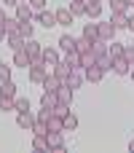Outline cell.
<instances>
[{
	"instance_id": "83f0119b",
	"label": "cell",
	"mask_w": 134,
	"mask_h": 153,
	"mask_svg": "<svg viewBox=\"0 0 134 153\" xmlns=\"http://www.w3.org/2000/svg\"><path fill=\"white\" fill-rule=\"evenodd\" d=\"M32 148H35V151H46V153H48V143H46V134H35V137H32Z\"/></svg>"
},
{
	"instance_id": "836d02e7",
	"label": "cell",
	"mask_w": 134,
	"mask_h": 153,
	"mask_svg": "<svg viewBox=\"0 0 134 153\" xmlns=\"http://www.w3.org/2000/svg\"><path fill=\"white\" fill-rule=\"evenodd\" d=\"M46 132H48V124L40 121V118H35V124H32V134H46Z\"/></svg>"
},
{
	"instance_id": "816d5d0a",
	"label": "cell",
	"mask_w": 134,
	"mask_h": 153,
	"mask_svg": "<svg viewBox=\"0 0 134 153\" xmlns=\"http://www.w3.org/2000/svg\"><path fill=\"white\" fill-rule=\"evenodd\" d=\"M0 97H3V91H0Z\"/></svg>"
},
{
	"instance_id": "d6986e66",
	"label": "cell",
	"mask_w": 134,
	"mask_h": 153,
	"mask_svg": "<svg viewBox=\"0 0 134 153\" xmlns=\"http://www.w3.org/2000/svg\"><path fill=\"white\" fill-rule=\"evenodd\" d=\"M46 124H48V129H54V132H62V129H64V118H62V116H56V113H51Z\"/></svg>"
},
{
	"instance_id": "c3c4849f",
	"label": "cell",
	"mask_w": 134,
	"mask_h": 153,
	"mask_svg": "<svg viewBox=\"0 0 134 153\" xmlns=\"http://www.w3.org/2000/svg\"><path fill=\"white\" fill-rule=\"evenodd\" d=\"M124 3H126V5H134V0H124Z\"/></svg>"
},
{
	"instance_id": "603a6c76",
	"label": "cell",
	"mask_w": 134,
	"mask_h": 153,
	"mask_svg": "<svg viewBox=\"0 0 134 153\" xmlns=\"http://www.w3.org/2000/svg\"><path fill=\"white\" fill-rule=\"evenodd\" d=\"M16 124H19L21 129H32V124H35V118H32V113L27 110V113H19V118H16Z\"/></svg>"
},
{
	"instance_id": "484cf974",
	"label": "cell",
	"mask_w": 134,
	"mask_h": 153,
	"mask_svg": "<svg viewBox=\"0 0 134 153\" xmlns=\"http://www.w3.org/2000/svg\"><path fill=\"white\" fill-rule=\"evenodd\" d=\"M19 24H21V22H19L16 16H13V19H5V22H3V27H5V32H8V35H16V32H19Z\"/></svg>"
},
{
	"instance_id": "d6a6232c",
	"label": "cell",
	"mask_w": 134,
	"mask_h": 153,
	"mask_svg": "<svg viewBox=\"0 0 134 153\" xmlns=\"http://www.w3.org/2000/svg\"><path fill=\"white\" fill-rule=\"evenodd\" d=\"M97 62V56H94V48L91 51H86V54H81V67H91Z\"/></svg>"
},
{
	"instance_id": "4dcf8cb0",
	"label": "cell",
	"mask_w": 134,
	"mask_h": 153,
	"mask_svg": "<svg viewBox=\"0 0 134 153\" xmlns=\"http://www.w3.org/2000/svg\"><path fill=\"white\" fill-rule=\"evenodd\" d=\"M0 91H3V94H8V97H16V83L8 78V81H3V83H0Z\"/></svg>"
},
{
	"instance_id": "6da1fadb",
	"label": "cell",
	"mask_w": 134,
	"mask_h": 153,
	"mask_svg": "<svg viewBox=\"0 0 134 153\" xmlns=\"http://www.w3.org/2000/svg\"><path fill=\"white\" fill-rule=\"evenodd\" d=\"M46 75H48V70H46L43 59H32V65H30V81L32 83H43Z\"/></svg>"
},
{
	"instance_id": "277c9868",
	"label": "cell",
	"mask_w": 134,
	"mask_h": 153,
	"mask_svg": "<svg viewBox=\"0 0 134 153\" xmlns=\"http://www.w3.org/2000/svg\"><path fill=\"white\" fill-rule=\"evenodd\" d=\"M40 59H43V65H46V70H48V73H54V67L62 62L56 48H43V56H40Z\"/></svg>"
},
{
	"instance_id": "d590c367",
	"label": "cell",
	"mask_w": 134,
	"mask_h": 153,
	"mask_svg": "<svg viewBox=\"0 0 134 153\" xmlns=\"http://www.w3.org/2000/svg\"><path fill=\"white\" fill-rule=\"evenodd\" d=\"M110 8H113V13H126L129 5H126L124 0H110Z\"/></svg>"
},
{
	"instance_id": "30bf717a",
	"label": "cell",
	"mask_w": 134,
	"mask_h": 153,
	"mask_svg": "<svg viewBox=\"0 0 134 153\" xmlns=\"http://www.w3.org/2000/svg\"><path fill=\"white\" fill-rule=\"evenodd\" d=\"M24 48H27V54H30L32 59H40V56H43V46H40L38 40H32V38L24 43Z\"/></svg>"
},
{
	"instance_id": "f6af8a7d",
	"label": "cell",
	"mask_w": 134,
	"mask_h": 153,
	"mask_svg": "<svg viewBox=\"0 0 134 153\" xmlns=\"http://www.w3.org/2000/svg\"><path fill=\"white\" fill-rule=\"evenodd\" d=\"M0 3H5V5H16L19 0H0Z\"/></svg>"
},
{
	"instance_id": "7a4b0ae2",
	"label": "cell",
	"mask_w": 134,
	"mask_h": 153,
	"mask_svg": "<svg viewBox=\"0 0 134 153\" xmlns=\"http://www.w3.org/2000/svg\"><path fill=\"white\" fill-rule=\"evenodd\" d=\"M94 56H97V65H99L102 70H110V67H113V56L107 54L105 46H99V40L94 43Z\"/></svg>"
},
{
	"instance_id": "5b68a950",
	"label": "cell",
	"mask_w": 134,
	"mask_h": 153,
	"mask_svg": "<svg viewBox=\"0 0 134 153\" xmlns=\"http://www.w3.org/2000/svg\"><path fill=\"white\" fill-rule=\"evenodd\" d=\"M83 75H86V81H91V83H99L102 81V75H105V70L94 62L91 67H83Z\"/></svg>"
},
{
	"instance_id": "ffe728a7",
	"label": "cell",
	"mask_w": 134,
	"mask_h": 153,
	"mask_svg": "<svg viewBox=\"0 0 134 153\" xmlns=\"http://www.w3.org/2000/svg\"><path fill=\"white\" fill-rule=\"evenodd\" d=\"M99 13H102V3H94V0H86V16L97 19Z\"/></svg>"
},
{
	"instance_id": "ac0fdd59",
	"label": "cell",
	"mask_w": 134,
	"mask_h": 153,
	"mask_svg": "<svg viewBox=\"0 0 134 153\" xmlns=\"http://www.w3.org/2000/svg\"><path fill=\"white\" fill-rule=\"evenodd\" d=\"M59 86H62V81H59L54 73H48V75H46V81H43V89H46V91H56Z\"/></svg>"
},
{
	"instance_id": "8992f818",
	"label": "cell",
	"mask_w": 134,
	"mask_h": 153,
	"mask_svg": "<svg viewBox=\"0 0 134 153\" xmlns=\"http://www.w3.org/2000/svg\"><path fill=\"white\" fill-rule=\"evenodd\" d=\"M83 67H73V73L67 75V81H64V86H70V89H78L81 83H83Z\"/></svg>"
},
{
	"instance_id": "8d00e7d4",
	"label": "cell",
	"mask_w": 134,
	"mask_h": 153,
	"mask_svg": "<svg viewBox=\"0 0 134 153\" xmlns=\"http://www.w3.org/2000/svg\"><path fill=\"white\" fill-rule=\"evenodd\" d=\"M16 110H19V113H27V110H30V100L16 97Z\"/></svg>"
},
{
	"instance_id": "9c48e42d",
	"label": "cell",
	"mask_w": 134,
	"mask_h": 153,
	"mask_svg": "<svg viewBox=\"0 0 134 153\" xmlns=\"http://www.w3.org/2000/svg\"><path fill=\"white\" fill-rule=\"evenodd\" d=\"M113 35H115V27H113L110 22H107V24H99V43H110Z\"/></svg>"
},
{
	"instance_id": "74e56055",
	"label": "cell",
	"mask_w": 134,
	"mask_h": 153,
	"mask_svg": "<svg viewBox=\"0 0 134 153\" xmlns=\"http://www.w3.org/2000/svg\"><path fill=\"white\" fill-rule=\"evenodd\" d=\"M75 126H78V118H75L73 113H67V116H64V129H75Z\"/></svg>"
},
{
	"instance_id": "ba28073f",
	"label": "cell",
	"mask_w": 134,
	"mask_h": 153,
	"mask_svg": "<svg viewBox=\"0 0 134 153\" xmlns=\"http://www.w3.org/2000/svg\"><path fill=\"white\" fill-rule=\"evenodd\" d=\"M16 19L19 22H30L32 19V5L30 3H16Z\"/></svg>"
},
{
	"instance_id": "bcb514c9",
	"label": "cell",
	"mask_w": 134,
	"mask_h": 153,
	"mask_svg": "<svg viewBox=\"0 0 134 153\" xmlns=\"http://www.w3.org/2000/svg\"><path fill=\"white\" fill-rule=\"evenodd\" d=\"M129 30L134 32V16H129Z\"/></svg>"
},
{
	"instance_id": "4316f807",
	"label": "cell",
	"mask_w": 134,
	"mask_h": 153,
	"mask_svg": "<svg viewBox=\"0 0 134 153\" xmlns=\"http://www.w3.org/2000/svg\"><path fill=\"white\" fill-rule=\"evenodd\" d=\"M0 110H16V97L3 94V97H0Z\"/></svg>"
},
{
	"instance_id": "e0dca14e",
	"label": "cell",
	"mask_w": 134,
	"mask_h": 153,
	"mask_svg": "<svg viewBox=\"0 0 134 153\" xmlns=\"http://www.w3.org/2000/svg\"><path fill=\"white\" fill-rule=\"evenodd\" d=\"M73 19H75V16H73L70 8H59V11H56V24H73Z\"/></svg>"
},
{
	"instance_id": "ab89813d",
	"label": "cell",
	"mask_w": 134,
	"mask_h": 153,
	"mask_svg": "<svg viewBox=\"0 0 134 153\" xmlns=\"http://www.w3.org/2000/svg\"><path fill=\"white\" fill-rule=\"evenodd\" d=\"M124 56H126V59L134 65V46H124Z\"/></svg>"
},
{
	"instance_id": "7c38bea8",
	"label": "cell",
	"mask_w": 134,
	"mask_h": 153,
	"mask_svg": "<svg viewBox=\"0 0 134 153\" xmlns=\"http://www.w3.org/2000/svg\"><path fill=\"white\" fill-rule=\"evenodd\" d=\"M40 105H43V108H48V110H54V108L59 105V97H56V91H43V97H40Z\"/></svg>"
},
{
	"instance_id": "1f68e13d",
	"label": "cell",
	"mask_w": 134,
	"mask_h": 153,
	"mask_svg": "<svg viewBox=\"0 0 134 153\" xmlns=\"http://www.w3.org/2000/svg\"><path fill=\"white\" fill-rule=\"evenodd\" d=\"M59 46H62L64 51H73V48H75V38H73V35H62V38H59Z\"/></svg>"
},
{
	"instance_id": "d4e9b609",
	"label": "cell",
	"mask_w": 134,
	"mask_h": 153,
	"mask_svg": "<svg viewBox=\"0 0 134 153\" xmlns=\"http://www.w3.org/2000/svg\"><path fill=\"white\" fill-rule=\"evenodd\" d=\"M107 54L115 59V56H124V43H118V40H110L107 43Z\"/></svg>"
},
{
	"instance_id": "4fadbf2b",
	"label": "cell",
	"mask_w": 134,
	"mask_h": 153,
	"mask_svg": "<svg viewBox=\"0 0 134 153\" xmlns=\"http://www.w3.org/2000/svg\"><path fill=\"white\" fill-rule=\"evenodd\" d=\"M38 22H40L43 27H54V24H56V13H51V11L43 8V11H38Z\"/></svg>"
},
{
	"instance_id": "3957f363",
	"label": "cell",
	"mask_w": 134,
	"mask_h": 153,
	"mask_svg": "<svg viewBox=\"0 0 134 153\" xmlns=\"http://www.w3.org/2000/svg\"><path fill=\"white\" fill-rule=\"evenodd\" d=\"M46 143H48V151H64V134L62 132L48 129L46 132Z\"/></svg>"
},
{
	"instance_id": "8fae6325",
	"label": "cell",
	"mask_w": 134,
	"mask_h": 153,
	"mask_svg": "<svg viewBox=\"0 0 134 153\" xmlns=\"http://www.w3.org/2000/svg\"><path fill=\"white\" fill-rule=\"evenodd\" d=\"M129 67H132V62H129L126 56H115V59H113V70H115L118 75H126Z\"/></svg>"
},
{
	"instance_id": "f546056e",
	"label": "cell",
	"mask_w": 134,
	"mask_h": 153,
	"mask_svg": "<svg viewBox=\"0 0 134 153\" xmlns=\"http://www.w3.org/2000/svg\"><path fill=\"white\" fill-rule=\"evenodd\" d=\"M64 62L70 65V67H81V54L73 48V51H67V56H64Z\"/></svg>"
},
{
	"instance_id": "7dc6e473",
	"label": "cell",
	"mask_w": 134,
	"mask_h": 153,
	"mask_svg": "<svg viewBox=\"0 0 134 153\" xmlns=\"http://www.w3.org/2000/svg\"><path fill=\"white\" fill-rule=\"evenodd\" d=\"M129 151H132V153H134V140H132V143H129Z\"/></svg>"
},
{
	"instance_id": "b9f144b4",
	"label": "cell",
	"mask_w": 134,
	"mask_h": 153,
	"mask_svg": "<svg viewBox=\"0 0 134 153\" xmlns=\"http://www.w3.org/2000/svg\"><path fill=\"white\" fill-rule=\"evenodd\" d=\"M51 113H54V110H48V108H43V110L38 113V118H40V121H48V116H51Z\"/></svg>"
},
{
	"instance_id": "e575fe53",
	"label": "cell",
	"mask_w": 134,
	"mask_h": 153,
	"mask_svg": "<svg viewBox=\"0 0 134 153\" xmlns=\"http://www.w3.org/2000/svg\"><path fill=\"white\" fill-rule=\"evenodd\" d=\"M19 35L30 40V38H32V24H30V22H21V24H19Z\"/></svg>"
},
{
	"instance_id": "681fc988",
	"label": "cell",
	"mask_w": 134,
	"mask_h": 153,
	"mask_svg": "<svg viewBox=\"0 0 134 153\" xmlns=\"http://www.w3.org/2000/svg\"><path fill=\"white\" fill-rule=\"evenodd\" d=\"M19 3H27V0H19Z\"/></svg>"
},
{
	"instance_id": "f907efd6",
	"label": "cell",
	"mask_w": 134,
	"mask_h": 153,
	"mask_svg": "<svg viewBox=\"0 0 134 153\" xmlns=\"http://www.w3.org/2000/svg\"><path fill=\"white\" fill-rule=\"evenodd\" d=\"M94 3H102V0H94Z\"/></svg>"
},
{
	"instance_id": "7bdbcfd3",
	"label": "cell",
	"mask_w": 134,
	"mask_h": 153,
	"mask_svg": "<svg viewBox=\"0 0 134 153\" xmlns=\"http://www.w3.org/2000/svg\"><path fill=\"white\" fill-rule=\"evenodd\" d=\"M5 38H8V32H5V27L0 24V40H5Z\"/></svg>"
},
{
	"instance_id": "2e32d148",
	"label": "cell",
	"mask_w": 134,
	"mask_h": 153,
	"mask_svg": "<svg viewBox=\"0 0 134 153\" xmlns=\"http://www.w3.org/2000/svg\"><path fill=\"white\" fill-rule=\"evenodd\" d=\"M56 97H59V102L73 105V89H70V86H64V83H62V86L56 89Z\"/></svg>"
},
{
	"instance_id": "9a60e30c",
	"label": "cell",
	"mask_w": 134,
	"mask_h": 153,
	"mask_svg": "<svg viewBox=\"0 0 134 153\" xmlns=\"http://www.w3.org/2000/svg\"><path fill=\"white\" fill-rule=\"evenodd\" d=\"M70 73H73V67H70V65H67V62H59V65H56V67H54V75H56V78H59V81H62V83H64V81H67V75H70Z\"/></svg>"
},
{
	"instance_id": "60d3db41",
	"label": "cell",
	"mask_w": 134,
	"mask_h": 153,
	"mask_svg": "<svg viewBox=\"0 0 134 153\" xmlns=\"http://www.w3.org/2000/svg\"><path fill=\"white\" fill-rule=\"evenodd\" d=\"M27 3H30L35 11H43V8H46V0H27Z\"/></svg>"
},
{
	"instance_id": "5bb4252c",
	"label": "cell",
	"mask_w": 134,
	"mask_h": 153,
	"mask_svg": "<svg viewBox=\"0 0 134 153\" xmlns=\"http://www.w3.org/2000/svg\"><path fill=\"white\" fill-rule=\"evenodd\" d=\"M83 38L91 40V43H97L99 40V24H86L83 27Z\"/></svg>"
},
{
	"instance_id": "7402d4cb",
	"label": "cell",
	"mask_w": 134,
	"mask_h": 153,
	"mask_svg": "<svg viewBox=\"0 0 134 153\" xmlns=\"http://www.w3.org/2000/svg\"><path fill=\"white\" fill-rule=\"evenodd\" d=\"M5 40H8V46H11L13 51H19V48H24V43H27V38H21L19 32H16V35H8Z\"/></svg>"
},
{
	"instance_id": "f5cc1de1",
	"label": "cell",
	"mask_w": 134,
	"mask_h": 153,
	"mask_svg": "<svg viewBox=\"0 0 134 153\" xmlns=\"http://www.w3.org/2000/svg\"><path fill=\"white\" fill-rule=\"evenodd\" d=\"M132 78H134V73H132Z\"/></svg>"
},
{
	"instance_id": "52a82bcc",
	"label": "cell",
	"mask_w": 134,
	"mask_h": 153,
	"mask_svg": "<svg viewBox=\"0 0 134 153\" xmlns=\"http://www.w3.org/2000/svg\"><path fill=\"white\" fill-rule=\"evenodd\" d=\"M13 65H16V67H30V65H32V56L27 54V48L13 51Z\"/></svg>"
},
{
	"instance_id": "44dd1931",
	"label": "cell",
	"mask_w": 134,
	"mask_h": 153,
	"mask_svg": "<svg viewBox=\"0 0 134 153\" xmlns=\"http://www.w3.org/2000/svg\"><path fill=\"white\" fill-rule=\"evenodd\" d=\"M110 24L118 30V27H129V13H113L110 16Z\"/></svg>"
},
{
	"instance_id": "f1b7e54d",
	"label": "cell",
	"mask_w": 134,
	"mask_h": 153,
	"mask_svg": "<svg viewBox=\"0 0 134 153\" xmlns=\"http://www.w3.org/2000/svg\"><path fill=\"white\" fill-rule=\"evenodd\" d=\"M70 11H73V16L86 13V0H73V3H70Z\"/></svg>"
},
{
	"instance_id": "f35d334b",
	"label": "cell",
	"mask_w": 134,
	"mask_h": 153,
	"mask_svg": "<svg viewBox=\"0 0 134 153\" xmlns=\"http://www.w3.org/2000/svg\"><path fill=\"white\" fill-rule=\"evenodd\" d=\"M11 78V65H0V83Z\"/></svg>"
},
{
	"instance_id": "cb8c5ba5",
	"label": "cell",
	"mask_w": 134,
	"mask_h": 153,
	"mask_svg": "<svg viewBox=\"0 0 134 153\" xmlns=\"http://www.w3.org/2000/svg\"><path fill=\"white\" fill-rule=\"evenodd\" d=\"M91 48H94L91 40H86V38H75V51H78V54H86V51H91Z\"/></svg>"
},
{
	"instance_id": "db71d44e",
	"label": "cell",
	"mask_w": 134,
	"mask_h": 153,
	"mask_svg": "<svg viewBox=\"0 0 134 153\" xmlns=\"http://www.w3.org/2000/svg\"><path fill=\"white\" fill-rule=\"evenodd\" d=\"M107 3H110V0H107Z\"/></svg>"
},
{
	"instance_id": "11a10c76",
	"label": "cell",
	"mask_w": 134,
	"mask_h": 153,
	"mask_svg": "<svg viewBox=\"0 0 134 153\" xmlns=\"http://www.w3.org/2000/svg\"><path fill=\"white\" fill-rule=\"evenodd\" d=\"M132 67H134V65H132Z\"/></svg>"
},
{
	"instance_id": "ee69618b",
	"label": "cell",
	"mask_w": 134,
	"mask_h": 153,
	"mask_svg": "<svg viewBox=\"0 0 134 153\" xmlns=\"http://www.w3.org/2000/svg\"><path fill=\"white\" fill-rule=\"evenodd\" d=\"M5 19H8V16H5V11H3V8H0V24H3V22H5Z\"/></svg>"
}]
</instances>
